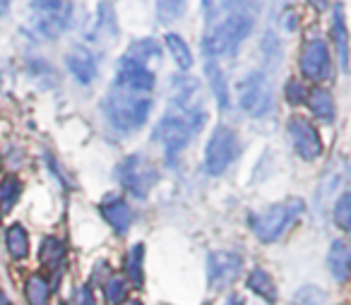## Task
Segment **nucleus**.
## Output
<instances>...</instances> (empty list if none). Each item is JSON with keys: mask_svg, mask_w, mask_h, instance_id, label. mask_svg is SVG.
I'll use <instances>...</instances> for the list:
<instances>
[{"mask_svg": "<svg viewBox=\"0 0 351 305\" xmlns=\"http://www.w3.org/2000/svg\"><path fill=\"white\" fill-rule=\"evenodd\" d=\"M229 305H241V300H236V298H231V300H229Z\"/></svg>", "mask_w": 351, "mask_h": 305, "instance_id": "obj_32", "label": "nucleus"}, {"mask_svg": "<svg viewBox=\"0 0 351 305\" xmlns=\"http://www.w3.org/2000/svg\"><path fill=\"white\" fill-rule=\"evenodd\" d=\"M250 289L258 291V293L265 295L267 300H274V284H272V279H269L267 271L255 269L253 274H250Z\"/></svg>", "mask_w": 351, "mask_h": 305, "instance_id": "obj_21", "label": "nucleus"}, {"mask_svg": "<svg viewBox=\"0 0 351 305\" xmlns=\"http://www.w3.org/2000/svg\"><path fill=\"white\" fill-rule=\"evenodd\" d=\"M142 255H145V250H142V245H132L130 255H128V269H130L132 279H135V284H140L142 274H140V262H142Z\"/></svg>", "mask_w": 351, "mask_h": 305, "instance_id": "obj_26", "label": "nucleus"}, {"mask_svg": "<svg viewBox=\"0 0 351 305\" xmlns=\"http://www.w3.org/2000/svg\"><path fill=\"white\" fill-rule=\"evenodd\" d=\"M335 221L341 231H351V193H344L335 202Z\"/></svg>", "mask_w": 351, "mask_h": 305, "instance_id": "obj_20", "label": "nucleus"}, {"mask_svg": "<svg viewBox=\"0 0 351 305\" xmlns=\"http://www.w3.org/2000/svg\"><path fill=\"white\" fill-rule=\"evenodd\" d=\"M8 243H10V252L15 257H25L27 255V233L22 226H12L10 233H8Z\"/></svg>", "mask_w": 351, "mask_h": 305, "instance_id": "obj_24", "label": "nucleus"}, {"mask_svg": "<svg viewBox=\"0 0 351 305\" xmlns=\"http://www.w3.org/2000/svg\"><path fill=\"white\" fill-rule=\"evenodd\" d=\"M29 295H32V303L34 305H44L46 303V286H44V281L41 279H34L32 281V289H29Z\"/></svg>", "mask_w": 351, "mask_h": 305, "instance_id": "obj_29", "label": "nucleus"}, {"mask_svg": "<svg viewBox=\"0 0 351 305\" xmlns=\"http://www.w3.org/2000/svg\"><path fill=\"white\" fill-rule=\"evenodd\" d=\"M159 180V173H156L154 164L145 156H130V159L123 161L121 166V183L130 190L137 197H145L154 183Z\"/></svg>", "mask_w": 351, "mask_h": 305, "instance_id": "obj_7", "label": "nucleus"}, {"mask_svg": "<svg viewBox=\"0 0 351 305\" xmlns=\"http://www.w3.org/2000/svg\"><path fill=\"white\" fill-rule=\"evenodd\" d=\"M332 39L337 46V56H339L341 68H349V29H346L344 10L341 5L335 8V20H332Z\"/></svg>", "mask_w": 351, "mask_h": 305, "instance_id": "obj_13", "label": "nucleus"}, {"mask_svg": "<svg viewBox=\"0 0 351 305\" xmlns=\"http://www.w3.org/2000/svg\"><path fill=\"white\" fill-rule=\"evenodd\" d=\"M236 151H239V140H236V132L226 125H219L210 137V145H207L205 154V166L212 175H219L229 169V164L236 159Z\"/></svg>", "mask_w": 351, "mask_h": 305, "instance_id": "obj_6", "label": "nucleus"}, {"mask_svg": "<svg viewBox=\"0 0 351 305\" xmlns=\"http://www.w3.org/2000/svg\"><path fill=\"white\" fill-rule=\"evenodd\" d=\"M351 267V245L344 241H335L330 250V269L337 279H344Z\"/></svg>", "mask_w": 351, "mask_h": 305, "instance_id": "obj_15", "label": "nucleus"}, {"mask_svg": "<svg viewBox=\"0 0 351 305\" xmlns=\"http://www.w3.org/2000/svg\"><path fill=\"white\" fill-rule=\"evenodd\" d=\"M156 56H159V46H156V41L145 39V41H140V44L132 46L130 53H128V58H132V60H137V63H145L147 65V60L156 58Z\"/></svg>", "mask_w": 351, "mask_h": 305, "instance_id": "obj_22", "label": "nucleus"}, {"mask_svg": "<svg viewBox=\"0 0 351 305\" xmlns=\"http://www.w3.org/2000/svg\"><path fill=\"white\" fill-rule=\"evenodd\" d=\"M308 103H311L313 113H315L320 121H332L335 118V101H332L330 92L327 89H313L311 97H308Z\"/></svg>", "mask_w": 351, "mask_h": 305, "instance_id": "obj_16", "label": "nucleus"}, {"mask_svg": "<svg viewBox=\"0 0 351 305\" xmlns=\"http://www.w3.org/2000/svg\"><path fill=\"white\" fill-rule=\"evenodd\" d=\"M239 106L243 108L248 116H265L272 106V89L265 75L250 73L239 82Z\"/></svg>", "mask_w": 351, "mask_h": 305, "instance_id": "obj_5", "label": "nucleus"}, {"mask_svg": "<svg viewBox=\"0 0 351 305\" xmlns=\"http://www.w3.org/2000/svg\"><path fill=\"white\" fill-rule=\"evenodd\" d=\"M311 5L315 8L317 12H322V10H325L327 5H330V0H311Z\"/></svg>", "mask_w": 351, "mask_h": 305, "instance_id": "obj_31", "label": "nucleus"}, {"mask_svg": "<svg viewBox=\"0 0 351 305\" xmlns=\"http://www.w3.org/2000/svg\"><path fill=\"white\" fill-rule=\"evenodd\" d=\"M253 32V17L248 12H229L224 20L210 25L205 36L207 56H231Z\"/></svg>", "mask_w": 351, "mask_h": 305, "instance_id": "obj_3", "label": "nucleus"}, {"mask_svg": "<svg viewBox=\"0 0 351 305\" xmlns=\"http://www.w3.org/2000/svg\"><path fill=\"white\" fill-rule=\"evenodd\" d=\"M123 295H125V284H123L121 279H113L111 284L106 286L108 303H118V300H123Z\"/></svg>", "mask_w": 351, "mask_h": 305, "instance_id": "obj_28", "label": "nucleus"}, {"mask_svg": "<svg viewBox=\"0 0 351 305\" xmlns=\"http://www.w3.org/2000/svg\"><path fill=\"white\" fill-rule=\"evenodd\" d=\"M241 257L234 252H212L210 255V284L212 289H224L239 276Z\"/></svg>", "mask_w": 351, "mask_h": 305, "instance_id": "obj_10", "label": "nucleus"}, {"mask_svg": "<svg viewBox=\"0 0 351 305\" xmlns=\"http://www.w3.org/2000/svg\"><path fill=\"white\" fill-rule=\"evenodd\" d=\"M197 92V84H193L188 92H173V103L166 111V116L159 121L154 130V140L161 142L166 149V156L173 159L193 137L205 125L207 113L200 103H193V94Z\"/></svg>", "mask_w": 351, "mask_h": 305, "instance_id": "obj_1", "label": "nucleus"}, {"mask_svg": "<svg viewBox=\"0 0 351 305\" xmlns=\"http://www.w3.org/2000/svg\"><path fill=\"white\" fill-rule=\"evenodd\" d=\"M104 111L116 130L135 132L145 125L147 116H149L152 99L147 92H135V89L116 84V89L108 94L106 103H104Z\"/></svg>", "mask_w": 351, "mask_h": 305, "instance_id": "obj_2", "label": "nucleus"}, {"mask_svg": "<svg viewBox=\"0 0 351 305\" xmlns=\"http://www.w3.org/2000/svg\"><path fill=\"white\" fill-rule=\"evenodd\" d=\"M118 84L135 89V92H149L154 87V75L145 63H137V60L125 56L121 60V65H118Z\"/></svg>", "mask_w": 351, "mask_h": 305, "instance_id": "obj_11", "label": "nucleus"}, {"mask_svg": "<svg viewBox=\"0 0 351 305\" xmlns=\"http://www.w3.org/2000/svg\"><path fill=\"white\" fill-rule=\"evenodd\" d=\"M68 68L73 70L75 77L84 84L97 77V63H94V58L84 49H75L73 53L68 56Z\"/></svg>", "mask_w": 351, "mask_h": 305, "instance_id": "obj_14", "label": "nucleus"}, {"mask_svg": "<svg viewBox=\"0 0 351 305\" xmlns=\"http://www.w3.org/2000/svg\"><path fill=\"white\" fill-rule=\"evenodd\" d=\"M101 214L106 217V221L116 228V233H125L128 226H130V221H132L130 207H128L121 197H113V199H108V202H104Z\"/></svg>", "mask_w": 351, "mask_h": 305, "instance_id": "obj_12", "label": "nucleus"}, {"mask_svg": "<svg viewBox=\"0 0 351 305\" xmlns=\"http://www.w3.org/2000/svg\"><path fill=\"white\" fill-rule=\"evenodd\" d=\"M166 46H169V51L173 53V60L181 65L183 70L191 68V65H193L191 49H188V44L181 39V36H178V34H166Z\"/></svg>", "mask_w": 351, "mask_h": 305, "instance_id": "obj_18", "label": "nucleus"}, {"mask_svg": "<svg viewBox=\"0 0 351 305\" xmlns=\"http://www.w3.org/2000/svg\"><path fill=\"white\" fill-rule=\"evenodd\" d=\"M301 212H303V202L291 197V199H287V202L272 204V207H267L265 212L255 214V217L250 219V226H253L255 236H258L260 241L272 243L289 231V226L301 217Z\"/></svg>", "mask_w": 351, "mask_h": 305, "instance_id": "obj_4", "label": "nucleus"}, {"mask_svg": "<svg viewBox=\"0 0 351 305\" xmlns=\"http://www.w3.org/2000/svg\"><path fill=\"white\" fill-rule=\"evenodd\" d=\"M34 8H39L44 12H53L60 8V0H34Z\"/></svg>", "mask_w": 351, "mask_h": 305, "instance_id": "obj_30", "label": "nucleus"}, {"mask_svg": "<svg viewBox=\"0 0 351 305\" xmlns=\"http://www.w3.org/2000/svg\"><path fill=\"white\" fill-rule=\"evenodd\" d=\"M20 195V183L15 178H8L5 183H0V202L3 204H12Z\"/></svg>", "mask_w": 351, "mask_h": 305, "instance_id": "obj_25", "label": "nucleus"}, {"mask_svg": "<svg viewBox=\"0 0 351 305\" xmlns=\"http://www.w3.org/2000/svg\"><path fill=\"white\" fill-rule=\"evenodd\" d=\"M287 101L289 103H303V101H306V89H303L301 82H296V80H289V84H287Z\"/></svg>", "mask_w": 351, "mask_h": 305, "instance_id": "obj_27", "label": "nucleus"}, {"mask_svg": "<svg viewBox=\"0 0 351 305\" xmlns=\"http://www.w3.org/2000/svg\"><path fill=\"white\" fill-rule=\"evenodd\" d=\"M330 70V51L322 39H311L301 51V73L306 80H322Z\"/></svg>", "mask_w": 351, "mask_h": 305, "instance_id": "obj_9", "label": "nucleus"}, {"mask_svg": "<svg viewBox=\"0 0 351 305\" xmlns=\"http://www.w3.org/2000/svg\"><path fill=\"white\" fill-rule=\"evenodd\" d=\"M207 75H210V82H212V89H215V97H217V103L221 108H226L229 103V92H226V80L221 75V70L217 65H207Z\"/></svg>", "mask_w": 351, "mask_h": 305, "instance_id": "obj_19", "label": "nucleus"}, {"mask_svg": "<svg viewBox=\"0 0 351 305\" xmlns=\"http://www.w3.org/2000/svg\"><path fill=\"white\" fill-rule=\"evenodd\" d=\"M161 22H173L176 17H181V12L186 10V0H159L156 3Z\"/></svg>", "mask_w": 351, "mask_h": 305, "instance_id": "obj_23", "label": "nucleus"}, {"mask_svg": "<svg viewBox=\"0 0 351 305\" xmlns=\"http://www.w3.org/2000/svg\"><path fill=\"white\" fill-rule=\"evenodd\" d=\"M289 135H291L293 149L301 159L313 161L322 154V140L317 135L315 125L311 121H306L303 116L289 118Z\"/></svg>", "mask_w": 351, "mask_h": 305, "instance_id": "obj_8", "label": "nucleus"}, {"mask_svg": "<svg viewBox=\"0 0 351 305\" xmlns=\"http://www.w3.org/2000/svg\"><path fill=\"white\" fill-rule=\"evenodd\" d=\"M346 178V164L344 161H339V164H332L330 166V173L325 175V180H322L320 185V199H327V195L337 193V190L341 188V183H344Z\"/></svg>", "mask_w": 351, "mask_h": 305, "instance_id": "obj_17", "label": "nucleus"}]
</instances>
